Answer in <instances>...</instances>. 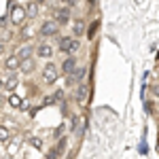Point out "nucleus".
Here are the masks:
<instances>
[{
  "instance_id": "1",
  "label": "nucleus",
  "mask_w": 159,
  "mask_h": 159,
  "mask_svg": "<svg viewBox=\"0 0 159 159\" xmlns=\"http://www.w3.org/2000/svg\"><path fill=\"white\" fill-rule=\"evenodd\" d=\"M9 19H11V24L15 25V28L25 25V24H28V11H25V7H21V4H11Z\"/></svg>"
},
{
  "instance_id": "2",
  "label": "nucleus",
  "mask_w": 159,
  "mask_h": 159,
  "mask_svg": "<svg viewBox=\"0 0 159 159\" xmlns=\"http://www.w3.org/2000/svg\"><path fill=\"white\" fill-rule=\"evenodd\" d=\"M79 47H81V43H79V38H74V36H61L57 40V49L61 53H66V55H74L79 51Z\"/></svg>"
},
{
  "instance_id": "3",
  "label": "nucleus",
  "mask_w": 159,
  "mask_h": 159,
  "mask_svg": "<svg viewBox=\"0 0 159 159\" xmlns=\"http://www.w3.org/2000/svg\"><path fill=\"white\" fill-rule=\"evenodd\" d=\"M60 28H61V25L51 17V19H47V21H43L40 30H38V34H40L43 38H53V36H57V34H60Z\"/></svg>"
},
{
  "instance_id": "4",
  "label": "nucleus",
  "mask_w": 159,
  "mask_h": 159,
  "mask_svg": "<svg viewBox=\"0 0 159 159\" xmlns=\"http://www.w3.org/2000/svg\"><path fill=\"white\" fill-rule=\"evenodd\" d=\"M57 66L53 64V61H49V64H45V68H43V83L45 85H53L55 81H57Z\"/></svg>"
},
{
  "instance_id": "5",
  "label": "nucleus",
  "mask_w": 159,
  "mask_h": 159,
  "mask_svg": "<svg viewBox=\"0 0 159 159\" xmlns=\"http://www.w3.org/2000/svg\"><path fill=\"white\" fill-rule=\"evenodd\" d=\"M60 70L66 74V76H72V74L79 70V60H76L74 55H66V60L60 64Z\"/></svg>"
},
{
  "instance_id": "6",
  "label": "nucleus",
  "mask_w": 159,
  "mask_h": 159,
  "mask_svg": "<svg viewBox=\"0 0 159 159\" xmlns=\"http://www.w3.org/2000/svg\"><path fill=\"white\" fill-rule=\"evenodd\" d=\"M2 68H4L7 72H17V70L21 68V60H19L15 53H11V55H7V57H4V61H2Z\"/></svg>"
},
{
  "instance_id": "7",
  "label": "nucleus",
  "mask_w": 159,
  "mask_h": 159,
  "mask_svg": "<svg viewBox=\"0 0 159 159\" xmlns=\"http://www.w3.org/2000/svg\"><path fill=\"white\" fill-rule=\"evenodd\" d=\"M53 45L51 43H47V40H43V43H38L36 45V55L38 57H43V60H51L53 57Z\"/></svg>"
},
{
  "instance_id": "8",
  "label": "nucleus",
  "mask_w": 159,
  "mask_h": 159,
  "mask_svg": "<svg viewBox=\"0 0 159 159\" xmlns=\"http://www.w3.org/2000/svg\"><path fill=\"white\" fill-rule=\"evenodd\" d=\"M34 53H36V47H34V45H21V47H17V51H15V55H17L21 61L32 60Z\"/></svg>"
},
{
  "instance_id": "9",
  "label": "nucleus",
  "mask_w": 159,
  "mask_h": 159,
  "mask_svg": "<svg viewBox=\"0 0 159 159\" xmlns=\"http://www.w3.org/2000/svg\"><path fill=\"white\" fill-rule=\"evenodd\" d=\"M87 100H89V85H87V83H79V85H76V102H79L81 106H85Z\"/></svg>"
},
{
  "instance_id": "10",
  "label": "nucleus",
  "mask_w": 159,
  "mask_h": 159,
  "mask_svg": "<svg viewBox=\"0 0 159 159\" xmlns=\"http://www.w3.org/2000/svg\"><path fill=\"white\" fill-rule=\"evenodd\" d=\"M53 19L60 25L70 24V9H55V11H53Z\"/></svg>"
},
{
  "instance_id": "11",
  "label": "nucleus",
  "mask_w": 159,
  "mask_h": 159,
  "mask_svg": "<svg viewBox=\"0 0 159 159\" xmlns=\"http://www.w3.org/2000/svg\"><path fill=\"white\" fill-rule=\"evenodd\" d=\"M70 36H74V38H79V36H83L87 32V24H85V19H74L72 21V28H70Z\"/></svg>"
},
{
  "instance_id": "12",
  "label": "nucleus",
  "mask_w": 159,
  "mask_h": 159,
  "mask_svg": "<svg viewBox=\"0 0 159 159\" xmlns=\"http://www.w3.org/2000/svg\"><path fill=\"white\" fill-rule=\"evenodd\" d=\"M17 83H19V76H17V72H9L7 76H4V91H15V87H17Z\"/></svg>"
},
{
  "instance_id": "13",
  "label": "nucleus",
  "mask_w": 159,
  "mask_h": 159,
  "mask_svg": "<svg viewBox=\"0 0 159 159\" xmlns=\"http://www.w3.org/2000/svg\"><path fill=\"white\" fill-rule=\"evenodd\" d=\"M25 11H28V19H36L38 15H40V4H38L36 0H30L28 4H25Z\"/></svg>"
},
{
  "instance_id": "14",
  "label": "nucleus",
  "mask_w": 159,
  "mask_h": 159,
  "mask_svg": "<svg viewBox=\"0 0 159 159\" xmlns=\"http://www.w3.org/2000/svg\"><path fill=\"white\" fill-rule=\"evenodd\" d=\"M34 66H36V64H34V57H32V60H25V61H21L19 72H21V74H32V72H34Z\"/></svg>"
},
{
  "instance_id": "15",
  "label": "nucleus",
  "mask_w": 159,
  "mask_h": 159,
  "mask_svg": "<svg viewBox=\"0 0 159 159\" xmlns=\"http://www.w3.org/2000/svg\"><path fill=\"white\" fill-rule=\"evenodd\" d=\"M34 34H36V32L32 30V25H30V24H25V25H21V32H19V38H21V40H28V38H32Z\"/></svg>"
},
{
  "instance_id": "16",
  "label": "nucleus",
  "mask_w": 159,
  "mask_h": 159,
  "mask_svg": "<svg viewBox=\"0 0 159 159\" xmlns=\"http://www.w3.org/2000/svg\"><path fill=\"white\" fill-rule=\"evenodd\" d=\"M9 104H11L13 108H24V106H25L24 98H19L17 93H11V96H9Z\"/></svg>"
},
{
  "instance_id": "17",
  "label": "nucleus",
  "mask_w": 159,
  "mask_h": 159,
  "mask_svg": "<svg viewBox=\"0 0 159 159\" xmlns=\"http://www.w3.org/2000/svg\"><path fill=\"white\" fill-rule=\"evenodd\" d=\"M11 140V129L7 125H0V142H9Z\"/></svg>"
},
{
  "instance_id": "18",
  "label": "nucleus",
  "mask_w": 159,
  "mask_h": 159,
  "mask_svg": "<svg viewBox=\"0 0 159 159\" xmlns=\"http://www.w3.org/2000/svg\"><path fill=\"white\" fill-rule=\"evenodd\" d=\"M85 74H87V70H85V68H79V70H76V72L72 74V76H74V81H76V85H79V83H83Z\"/></svg>"
},
{
  "instance_id": "19",
  "label": "nucleus",
  "mask_w": 159,
  "mask_h": 159,
  "mask_svg": "<svg viewBox=\"0 0 159 159\" xmlns=\"http://www.w3.org/2000/svg\"><path fill=\"white\" fill-rule=\"evenodd\" d=\"M28 144H30L32 148H43V140H40V138H30Z\"/></svg>"
},
{
  "instance_id": "20",
  "label": "nucleus",
  "mask_w": 159,
  "mask_h": 159,
  "mask_svg": "<svg viewBox=\"0 0 159 159\" xmlns=\"http://www.w3.org/2000/svg\"><path fill=\"white\" fill-rule=\"evenodd\" d=\"M11 38H13L11 30H4V28H2V32H0V40H4V43H9Z\"/></svg>"
},
{
  "instance_id": "21",
  "label": "nucleus",
  "mask_w": 159,
  "mask_h": 159,
  "mask_svg": "<svg viewBox=\"0 0 159 159\" xmlns=\"http://www.w3.org/2000/svg\"><path fill=\"white\" fill-rule=\"evenodd\" d=\"M7 49H9V45H7L4 40H0V55H4V53H7Z\"/></svg>"
},
{
  "instance_id": "22",
  "label": "nucleus",
  "mask_w": 159,
  "mask_h": 159,
  "mask_svg": "<svg viewBox=\"0 0 159 159\" xmlns=\"http://www.w3.org/2000/svg\"><path fill=\"white\" fill-rule=\"evenodd\" d=\"M153 96L159 100V85H153Z\"/></svg>"
},
{
  "instance_id": "23",
  "label": "nucleus",
  "mask_w": 159,
  "mask_h": 159,
  "mask_svg": "<svg viewBox=\"0 0 159 159\" xmlns=\"http://www.w3.org/2000/svg\"><path fill=\"white\" fill-rule=\"evenodd\" d=\"M2 91H4V79L0 76V93H2Z\"/></svg>"
},
{
  "instance_id": "24",
  "label": "nucleus",
  "mask_w": 159,
  "mask_h": 159,
  "mask_svg": "<svg viewBox=\"0 0 159 159\" xmlns=\"http://www.w3.org/2000/svg\"><path fill=\"white\" fill-rule=\"evenodd\" d=\"M60 2H64V4H70V7L74 4V0H60Z\"/></svg>"
},
{
  "instance_id": "25",
  "label": "nucleus",
  "mask_w": 159,
  "mask_h": 159,
  "mask_svg": "<svg viewBox=\"0 0 159 159\" xmlns=\"http://www.w3.org/2000/svg\"><path fill=\"white\" fill-rule=\"evenodd\" d=\"M36 2H38V4H45V2H47V0H36Z\"/></svg>"
}]
</instances>
